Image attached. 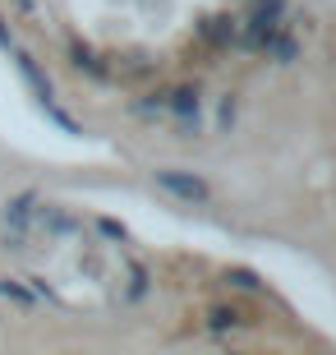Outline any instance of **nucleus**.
<instances>
[{"label":"nucleus","instance_id":"f257e3e1","mask_svg":"<svg viewBox=\"0 0 336 355\" xmlns=\"http://www.w3.org/2000/svg\"><path fill=\"white\" fill-rule=\"evenodd\" d=\"M157 184H161V189H170L175 198H189V203L207 198V184L194 180V175H180V171H157Z\"/></svg>","mask_w":336,"mask_h":355},{"label":"nucleus","instance_id":"f03ea898","mask_svg":"<svg viewBox=\"0 0 336 355\" xmlns=\"http://www.w3.org/2000/svg\"><path fill=\"white\" fill-rule=\"evenodd\" d=\"M231 282L240 291H258V277H254V272H231Z\"/></svg>","mask_w":336,"mask_h":355}]
</instances>
